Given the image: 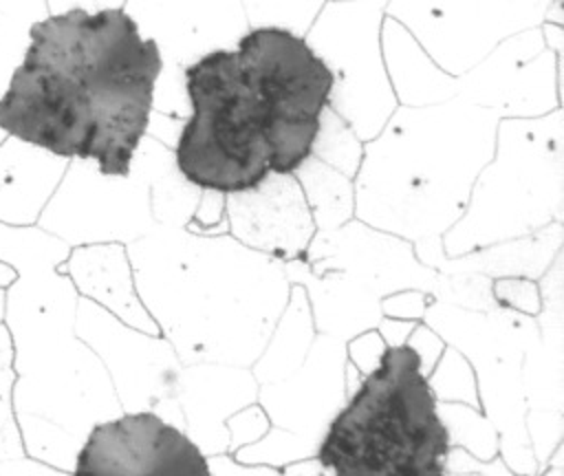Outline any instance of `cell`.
Listing matches in <instances>:
<instances>
[{
	"mask_svg": "<svg viewBox=\"0 0 564 476\" xmlns=\"http://www.w3.org/2000/svg\"><path fill=\"white\" fill-rule=\"evenodd\" d=\"M161 51L123 9L70 7L29 26L0 95V132L126 176L148 130Z\"/></svg>",
	"mask_w": 564,
	"mask_h": 476,
	"instance_id": "cell-1",
	"label": "cell"
},
{
	"mask_svg": "<svg viewBox=\"0 0 564 476\" xmlns=\"http://www.w3.org/2000/svg\"><path fill=\"white\" fill-rule=\"evenodd\" d=\"M449 432L412 346H388L333 419L319 463L339 476H438Z\"/></svg>",
	"mask_w": 564,
	"mask_h": 476,
	"instance_id": "cell-2",
	"label": "cell"
},
{
	"mask_svg": "<svg viewBox=\"0 0 564 476\" xmlns=\"http://www.w3.org/2000/svg\"><path fill=\"white\" fill-rule=\"evenodd\" d=\"M192 106L174 161L196 187L242 194L260 187L269 172L264 121L269 106L247 84L238 51L216 48L185 68Z\"/></svg>",
	"mask_w": 564,
	"mask_h": 476,
	"instance_id": "cell-3",
	"label": "cell"
},
{
	"mask_svg": "<svg viewBox=\"0 0 564 476\" xmlns=\"http://www.w3.org/2000/svg\"><path fill=\"white\" fill-rule=\"evenodd\" d=\"M209 472L200 450L154 412L95 425L75 463L79 476H207Z\"/></svg>",
	"mask_w": 564,
	"mask_h": 476,
	"instance_id": "cell-4",
	"label": "cell"
},
{
	"mask_svg": "<svg viewBox=\"0 0 564 476\" xmlns=\"http://www.w3.org/2000/svg\"><path fill=\"white\" fill-rule=\"evenodd\" d=\"M245 79L269 110L322 117L335 75L328 64L284 26H258L238 40Z\"/></svg>",
	"mask_w": 564,
	"mask_h": 476,
	"instance_id": "cell-5",
	"label": "cell"
}]
</instances>
